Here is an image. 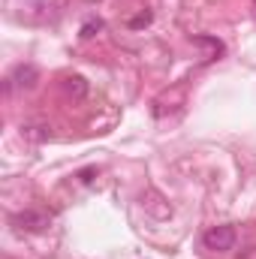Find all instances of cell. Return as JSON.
<instances>
[{
    "mask_svg": "<svg viewBox=\"0 0 256 259\" xmlns=\"http://www.w3.org/2000/svg\"><path fill=\"white\" fill-rule=\"evenodd\" d=\"M235 226H229V223H223V226H211L208 232H205V247L208 250H217V253H226V250H232L235 247Z\"/></svg>",
    "mask_w": 256,
    "mask_h": 259,
    "instance_id": "6da1fadb",
    "label": "cell"
},
{
    "mask_svg": "<svg viewBox=\"0 0 256 259\" xmlns=\"http://www.w3.org/2000/svg\"><path fill=\"white\" fill-rule=\"evenodd\" d=\"M12 226L18 232H42V229L52 226V214L36 211V208H27V211H21V214L12 217Z\"/></svg>",
    "mask_w": 256,
    "mask_h": 259,
    "instance_id": "7a4b0ae2",
    "label": "cell"
},
{
    "mask_svg": "<svg viewBox=\"0 0 256 259\" xmlns=\"http://www.w3.org/2000/svg\"><path fill=\"white\" fill-rule=\"evenodd\" d=\"M39 81V69L33 64H18L12 69V75L6 78V88H15V91H33Z\"/></svg>",
    "mask_w": 256,
    "mask_h": 259,
    "instance_id": "3957f363",
    "label": "cell"
},
{
    "mask_svg": "<svg viewBox=\"0 0 256 259\" xmlns=\"http://www.w3.org/2000/svg\"><path fill=\"white\" fill-rule=\"evenodd\" d=\"M66 94L75 97V100H84V97H88V81H84L81 75H69V78H66Z\"/></svg>",
    "mask_w": 256,
    "mask_h": 259,
    "instance_id": "277c9868",
    "label": "cell"
},
{
    "mask_svg": "<svg viewBox=\"0 0 256 259\" xmlns=\"http://www.w3.org/2000/svg\"><path fill=\"white\" fill-rule=\"evenodd\" d=\"M100 30H103V18H88V21L81 24L78 36H81V39H94V36H97Z\"/></svg>",
    "mask_w": 256,
    "mask_h": 259,
    "instance_id": "5b68a950",
    "label": "cell"
},
{
    "mask_svg": "<svg viewBox=\"0 0 256 259\" xmlns=\"http://www.w3.org/2000/svg\"><path fill=\"white\" fill-rule=\"evenodd\" d=\"M151 21H154V15H151L148 9H142L139 15H133V18H130L127 24H130V27H133V30H142V27H148Z\"/></svg>",
    "mask_w": 256,
    "mask_h": 259,
    "instance_id": "8992f818",
    "label": "cell"
},
{
    "mask_svg": "<svg viewBox=\"0 0 256 259\" xmlns=\"http://www.w3.org/2000/svg\"><path fill=\"white\" fill-rule=\"evenodd\" d=\"M94 175H97V169H81V172H78V178H81L84 184H88V181H94Z\"/></svg>",
    "mask_w": 256,
    "mask_h": 259,
    "instance_id": "52a82bcc",
    "label": "cell"
}]
</instances>
